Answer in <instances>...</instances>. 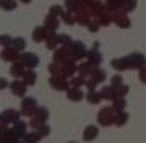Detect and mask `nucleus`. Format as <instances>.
<instances>
[{
  "label": "nucleus",
  "mask_w": 146,
  "mask_h": 143,
  "mask_svg": "<svg viewBox=\"0 0 146 143\" xmlns=\"http://www.w3.org/2000/svg\"><path fill=\"white\" fill-rule=\"evenodd\" d=\"M100 95H102V99L105 100H114L117 97V89L114 86H105V88L100 91Z\"/></svg>",
  "instance_id": "nucleus-15"
},
{
  "label": "nucleus",
  "mask_w": 146,
  "mask_h": 143,
  "mask_svg": "<svg viewBox=\"0 0 146 143\" xmlns=\"http://www.w3.org/2000/svg\"><path fill=\"white\" fill-rule=\"evenodd\" d=\"M111 21H113V18H110V16H102V18L99 19L100 26H110V24H111Z\"/></svg>",
  "instance_id": "nucleus-46"
},
{
  "label": "nucleus",
  "mask_w": 146,
  "mask_h": 143,
  "mask_svg": "<svg viewBox=\"0 0 146 143\" xmlns=\"http://www.w3.org/2000/svg\"><path fill=\"white\" fill-rule=\"evenodd\" d=\"M97 135H99V127L97 126H88V127L84 129L83 132V140H86V142H91V140L97 138Z\"/></svg>",
  "instance_id": "nucleus-17"
},
{
  "label": "nucleus",
  "mask_w": 146,
  "mask_h": 143,
  "mask_svg": "<svg viewBox=\"0 0 146 143\" xmlns=\"http://www.w3.org/2000/svg\"><path fill=\"white\" fill-rule=\"evenodd\" d=\"M62 21L65 22L67 26H73V24H76V16H73L70 11H65L62 16Z\"/></svg>",
  "instance_id": "nucleus-35"
},
{
  "label": "nucleus",
  "mask_w": 146,
  "mask_h": 143,
  "mask_svg": "<svg viewBox=\"0 0 146 143\" xmlns=\"http://www.w3.org/2000/svg\"><path fill=\"white\" fill-rule=\"evenodd\" d=\"M94 69H95V67L88 61V62L81 64V65L78 67V72H80L81 76H88V75H91V73H92V70H94Z\"/></svg>",
  "instance_id": "nucleus-24"
},
{
  "label": "nucleus",
  "mask_w": 146,
  "mask_h": 143,
  "mask_svg": "<svg viewBox=\"0 0 146 143\" xmlns=\"http://www.w3.org/2000/svg\"><path fill=\"white\" fill-rule=\"evenodd\" d=\"M44 26H46V29H48V30H51V32H56V30L59 29V18L49 13V15H48L46 18H44Z\"/></svg>",
  "instance_id": "nucleus-14"
},
{
  "label": "nucleus",
  "mask_w": 146,
  "mask_h": 143,
  "mask_svg": "<svg viewBox=\"0 0 146 143\" xmlns=\"http://www.w3.org/2000/svg\"><path fill=\"white\" fill-rule=\"evenodd\" d=\"M0 8L5 11H15L18 8V2L16 0H0Z\"/></svg>",
  "instance_id": "nucleus-25"
},
{
  "label": "nucleus",
  "mask_w": 146,
  "mask_h": 143,
  "mask_svg": "<svg viewBox=\"0 0 146 143\" xmlns=\"http://www.w3.org/2000/svg\"><path fill=\"white\" fill-rule=\"evenodd\" d=\"M91 78L94 81H97V83H103V81L106 80V75H105V72H103L102 69H97V67H95V69L92 70V73H91Z\"/></svg>",
  "instance_id": "nucleus-29"
},
{
  "label": "nucleus",
  "mask_w": 146,
  "mask_h": 143,
  "mask_svg": "<svg viewBox=\"0 0 146 143\" xmlns=\"http://www.w3.org/2000/svg\"><path fill=\"white\" fill-rule=\"evenodd\" d=\"M11 43H13V38L10 37V35H0V46H3V48H8L11 46Z\"/></svg>",
  "instance_id": "nucleus-38"
},
{
  "label": "nucleus",
  "mask_w": 146,
  "mask_h": 143,
  "mask_svg": "<svg viewBox=\"0 0 146 143\" xmlns=\"http://www.w3.org/2000/svg\"><path fill=\"white\" fill-rule=\"evenodd\" d=\"M22 3H30V2H32V0H21Z\"/></svg>",
  "instance_id": "nucleus-50"
},
{
  "label": "nucleus",
  "mask_w": 146,
  "mask_h": 143,
  "mask_svg": "<svg viewBox=\"0 0 146 143\" xmlns=\"http://www.w3.org/2000/svg\"><path fill=\"white\" fill-rule=\"evenodd\" d=\"M36 106H38V103H36L35 97H26V99H22V102H21V114L22 116L32 118L33 114L36 113Z\"/></svg>",
  "instance_id": "nucleus-1"
},
{
  "label": "nucleus",
  "mask_w": 146,
  "mask_h": 143,
  "mask_svg": "<svg viewBox=\"0 0 146 143\" xmlns=\"http://www.w3.org/2000/svg\"><path fill=\"white\" fill-rule=\"evenodd\" d=\"M59 45H62V46H72L73 45V41H72V38L67 35V33H62V35H59Z\"/></svg>",
  "instance_id": "nucleus-37"
},
{
  "label": "nucleus",
  "mask_w": 146,
  "mask_h": 143,
  "mask_svg": "<svg viewBox=\"0 0 146 143\" xmlns=\"http://www.w3.org/2000/svg\"><path fill=\"white\" fill-rule=\"evenodd\" d=\"M19 62L26 67V69H35V67L40 64V59H38L36 54H33V53H21Z\"/></svg>",
  "instance_id": "nucleus-4"
},
{
  "label": "nucleus",
  "mask_w": 146,
  "mask_h": 143,
  "mask_svg": "<svg viewBox=\"0 0 146 143\" xmlns=\"http://www.w3.org/2000/svg\"><path fill=\"white\" fill-rule=\"evenodd\" d=\"M138 76H140V81L146 84V67H141V69H140V73H138Z\"/></svg>",
  "instance_id": "nucleus-48"
},
{
  "label": "nucleus",
  "mask_w": 146,
  "mask_h": 143,
  "mask_svg": "<svg viewBox=\"0 0 146 143\" xmlns=\"http://www.w3.org/2000/svg\"><path fill=\"white\" fill-rule=\"evenodd\" d=\"M125 59H127L129 69H138L140 70L146 64V59L141 53H132V54L125 56Z\"/></svg>",
  "instance_id": "nucleus-5"
},
{
  "label": "nucleus",
  "mask_w": 146,
  "mask_h": 143,
  "mask_svg": "<svg viewBox=\"0 0 146 143\" xmlns=\"http://www.w3.org/2000/svg\"><path fill=\"white\" fill-rule=\"evenodd\" d=\"M76 22H78V24H81V26H88L89 22H91V19H89V16L76 15Z\"/></svg>",
  "instance_id": "nucleus-42"
},
{
  "label": "nucleus",
  "mask_w": 146,
  "mask_h": 143,
  "mask_svg": "<svg viewBox=\"0 0 146 143\" xmlns=\"http://www.w3.org/2000/svg\"><path fill=\"white\" fill-rule=\"evenodd\" d=\"M10 91L16 95V97H24L27 92V83L22 78H15V81L10 83Z\"/></svg>",
  "instance_id": "nucleus-3"
},
{
  "label": "nucleus",
  "mask_w": 146,
  "mask_h": 143,
  "mask_svg": "<svg viewBox=\"0 0 146 143\" xmlns=\"http://www.w3.org/2000/svg\"><path fill=\"white\" fill-rule=\"evenodd\" d=\"M116 89H117V95H122V97H124V95L129 92V86H125V84H121V86H117Z\"/></svg>",
  "instance_id": "nucleus-45"
},
{
  "label": "nucleus",
  "mask_w": 146,
  "mask_h": 143,
  "mask_svg": "<svg viewBox=\"0 0 146 143\" xmlns=\"http://www.w3.org/2000/svg\"><path fill=\"white\" fill-rule=\"evenodd\" d=\"M97 84H99V83H97V81H94L92 78H91L89 81H86V86H88V89H89V91H95Z\"/></svg>",
  "instance_id": "nucleus-47"
},
{
  "label": "nucleus",
  "mask_w": 146,
  "mask_h": 143,
  "mask_svg": "<svg viewBox=\"0 0 146 143\" xmlns=\"http://www.w3.org/2000/svg\"><path fill=\"white\" fill-rule=\"evenodd\" d=\"M22 80L27 83V86H33L36 81V73L33 72V69H27L26 73H24V76H22Z\"/></svg>",
  "instance_id": "nucleus-23"
},
{
  "label": "nucleus",
  "mask_w": 146,
  "mask_h": 143,
  "mask_svg": "<svg viewBox=\"0 0 146 143\" xmlns=\"http://www.w3.org/2000/svg\"><path fill=\"white\" fill-rule=\"evenodd\" d=\"M59 64H60V73H62L64 78L72 76V75L78 70V67L75 65V61H73L72 57L67 59V61H62V62H59Z\"/></svg>",
  "instance_id": "nucleus-7"
},
{
  "label": "nucleus",
  "mask_w": 146,
  "mask_h": 143,
  "mask_svg": "<svg viewBox=\"0 0 146 143\" xmlns=\"http://www.w3.org/2000/svg\"><path fill=\"white\" fill-rule=\"evenodd\" d=\"M127 121H129V113H125V111H117L116 116H114V124H116L117 127L124 126Z\"/></svg>",
  "instance_id": "nucleus-28"
},
{
  "label": "nucleus",
  "mask_w": 146,
  "mask_h": 143,
  "mask_svg": "<svg viewBox=\"0 0 146 143\" xmlns=\"http://www.w3.org/2000/svg\"><path fill=\"white\" fill-rule=\"evenodd\" d=\"M65 92H67V99L72 100V102H80V100L84 97L83 91H81L80 88H73V86H70Z\"/></svg>",
  "instance_id": "nucleus-13"
},
{
  "label": "nucleus",
  "mask_w": 146,
  "mask_h": 143,
  "mask_svg": "<svg viewBox=\"0 0 146 143\" xmlns=\"http://www.w3.org/2000/svg\"><path fill=\"white\" fill-rule=\"evenodd\" d=\"M125 105H127V102H125V99L122 97V95H117L116 99L113 100V108H114V111H124V108H125Z\"/></svg>",
  "instance_id": "nucleus-27"
},
{
  "label": "nucleus",
  "mask_w": 146,
  "mask_h": 143,
  "mask_svg": "<svg viewBox=\"0 0 146 143\" xmlns=\"http://www.w3.org/2000/svg\"><path fill=\"white\" fill-rule=\"evenodd\" d=\"M19 51L18 49H15L13 46H8V48H5L3 51H2V54H0V57L3 59L5 62H18L19 61Z\"/></svg>",
  "instance_id": "nucleus-10"
},
{
  "label": "nucleus",
  "mask_w": 146,
  "mask_h": 143,
  "mask_svg": "<svg viewBox=\"0 0 146 143\" xmlns=\"http://www.w3.org/2000/svg\"><path fill=\"white\" fill-rule=\"evenodd\" d=\"M65 10L70 13L78 11L80 10V0H65Z\"/></svg>",
  "instance_id": "nucleus-31"
},
{
  "label": "nucleus",
  "mask_w": 146,
  "mask_h": 143,
  "mask_svg": "<svg viewBox=\"0 0 146 143\" xmlns=\"http://www.w3.org/2000/svg\"><path fill=\"white\" fill-rule=\"evenodd\" d=\"M11 46L15 48V49H18L19 53H22L24 49H26V40H24L22 37H16V38H13Z\"/></svg>",
  "instance_id": "nucleus-30"
},
{
  "label": "nucleus",
  "mask_w": 146,
  "mask_h": 143,
  "mask_svg": "<svg viewBox=\"0 0 146 143\" xmlns=\"http://www.w3.org/2000/svg\"><path fill=\"white\" fill-rule=\"evenodd\" d=\"M70 86H73V88H81V86H86V78L84 76H75L70 80Z\"/></svg>",
  "instance_id": "nucleus-34"
},
{
  "label": "nucleus",
  "mask_w": 146,
  "mask_h": 143,
  "mask_svg": "<svg viewBox=\"0 0 146 143\" xmlns=\"http://www.w3.org/2000/svg\"><path fill=\"white\" fill-rule=\"evenodd\" d=\"M70 57H72V49L68 46L59 48L57 51L54 53V62H62V61H67Z\"/></svg>",
  "instance_id": "nucleus-12"
},
{
  "label": "nucleus",
  "mask_w": 146,
  "mask_h": 143,
  "mask_svg": "<svg viewBox=\"0 0 146 143\" xmlns=\"http://www.w3.org/2000/svg\"><path fill=\"white\" fill-rule=\"evenodd\" d=\"M111 67L117 72H124V70H129V64H127V59L122 57V59H113L111 61Z\"/></svg>",
  "instance_id": "nucleus-20"
},
{
  "label": "nucleus",
  "mask_w": 146,
  "mask_h": 143,
  "mask_svg": "<svg viewBox=\"0 0 146 143\" xmlns=\"http://www.w3.org/2000/svg\"><path fill=\"white\" fill-rule=\"evenodd\" d=\"M57 46H59V35L56 32H49V35H48V38H46V48L56 49Z\"/></svg>",
  "instance_id": "nucleus-21"
},
{
  "label": "nucleus",
  "mask_w": 146,
  "mask_h": 143,
  "mask_svg": "<svg viewBox=\"0 0 146 143\" xmlns=\"http://www.w3.org/2000/svg\"><path fill=\"white\" fill-rule=\"evenodd\" d=\"M49 13L57 16V18H62L65 11H64V7H60V5H51V7H49Z\"/></svg>",
  "instance_id": "nucleus-36"
},
{
  "label": "nucleus",
  "mask_w": 146,
  "mask_h": 143,
  "mask_svg": "<svg viewBox=\"0 0 146 143\" xmlns=\"http://www.w3.org/2000/svg\"><path fill=\"white\" fill-rule=\"evenodd\" d=\"M122 84V76L121 75H114L113 78H111V86H114V88H117V86Z\"/></svg>",
  "instance_id": "nucleus-44"
},
{
  "label": "nucleus",
  "mask_w": 146,
  "mask_h": 143,
  "mask_svg": "<svg viewBox=\"0 0 146 143\" xmlns=\"http://www.w3.org/2000/svg\"><path fill=\"white\" fill-rule=\"evenodd\" d=\"M91 15L94 16H103L105 15V11H103V7L100 3H91Z\"/></svg>",
  "instance_id": "nucleus-33"
},
{
  "label": "nucleus",
  "mask_w": 146,
  "mask_h": 143,
  "mask_svg": "<svg viewBox=\"0 0 146 143\" xmlns=\"http://www.w3.org/2000/svg\"><path fill=\"white\" fill-rule=\"evenodd\" d=\"M40 124H43V121H41L40 118H36L35 114H33V116L30 118V122H29V126H30L32 129H35V130H36V129L40 127Z\"/></svg>",
  "instance_id": "nucleus-41"
},
{
  "label": "nucleus",
  "mask_w": 146,
  "mask_h": 143,
  "mask_svg": "<svg viewBox=\"0 0 146 143\" xmlns=\"http://www.w3.org/2000/svg\"><path fill=\"white\" fill-rule=\"evenodd\" d=\"M86 57H88V61L94 67H99L100 62H102V54L99 53V49H92V51H89L88 54H86Z\"/></svg>",
  "instance_id": "nucleus-19"
},
{
  "label": "nucleus",
  "mask_w": 146,
  "mask_h": 143,
  "mask_svg": "<svg viewBox=\"0 0 146 143\" xmlns=\"http://www.w3.org/2000/svg\"><path fill=\"white\" fill-rule=\"evenodd\" d=\"M49 32H51V30H48L46 26H36L32 32V40L35 41V43H43V41H46Z\"/></svg>",
  "instance_id": "nucleus-9"
},
{
  "label": "nucleus",
  "mask_w": 146,
  "mask_h": 143,
  "mask_svg": "<svg viewBox=\"0 0 146 143\" xmlns=\"http://www.w3.org/2000/svg\"><path fill=\"white\" fill-rule=\"evenodd\" d=\"M114 116H116V111H114L113 106H105L99 111V116H97V121L102 126H111L114 124Z\"/></svg>",
  "instance_id": "nucleus-2"
},
{
  "label": "nucleus",
  "mask_w": 146,
  "mask_h": 143,
  "mask_svg": "<svg viewBox=\"0 0 146 143\" xmlns=\"http://www.w3.org/2000/svg\"><path fill=\"white\" fill-rule=\"evenodd\" d=\"M19 114H21V111H16L10 108V110H5L3 113L0 114V121L5 122V124H15L19 119Z\"/></svg>",
  "instance_id": "nucleus-11"
},
{
  "label": "nucleus",
  "mask_w": 146,
  "mask_h": 143,
  "mask_svg": "<svg viewBox=\"0 0 146 143\" xmlns=\"http://www.w3.org/2000/svg\"><path fill=\"white\" fill-rule=\"evenodd\" d=\"M38 132H40L41 137H48L49 134H51V129H49V126L46 124V122H43V124H40V127L36 129Z\"/></svg>",
  "instance_id": "nucleus-40"
},
{
  "label": "nucleus",
  "mask_w": 146,
  "mask_h": 143,
  "mask_svg": "<svg viewBox=\"0 0 146 143\" xmlns=\"http://www.w3.org/2000/svg\"><path fill=\"white\" fill-rule=\"evenodd\" d=\"M49 84H51L52 89L56 91H67L70 88V83L65 80L64 76H59V75H52L49 78Z\"/></svg>",
  "instance_id": "nucleus-6"
},
{
  "label": "nucleus",
  "mask_w": 146,
  "mask_h": 143,
  "mask_svg": "<svg viewBox=\"0 0 146 143\" xmlns=\"http://www.w3.org/2000/svg\"><path fill=\"white\" fill-rule=\"evenodd\" d=\"M70 49H72V59L73 61H80V59H83L84 56L88 54L86 46L83 45V41H73Z\"/></svg>",
  "instance_id": "nucleus-8"
},
{
  "label": "nucleus",
  "mask_w": 146,
  "mask_h": 143,
  "mask_svg": "<svg viewBox=\"0 0 146 143\" xmlns=\"http://www.w3.org/2000/svg\"><path fill=\"white\" fill-rule=\"evenodd\" d=\"M26 70H27L26 67H24V65H22V64L18 61V62H13V64H11L10 73L13 75L15 78H22V76H24V73H26Z\"/></svg>",
  "instance_id": "nucleus-18"
},
{
  "label": "nucleus",
  "mask_w": 146,
  "mask_h": 143,
  "mask_svg": "<svg viewBox=\"0 0 146 143\" xmlns=\"http://www.w3.org/2000/svg\"><path fill=\"white\" fill-rule=\"evenodd\" d=\"M27 126H29L27 122L19 121V119H18V121H16L15 124H13V127H11V129H13V132L16 134V137L22 138V137H24V135L27 134Z\"/></svg>",
  "instance_id": "nucleus-16"
},
{
  "label": "nucleus",
  "mask_w": 146,
  "mask_h": 143,
  "mask_svg": "<svg viewBox=\"0 0 146 143\" xmlns=\"http://www.w3.org/2000/svg\"><path fill=\"white\" fill-rule=\"evenodd\" d=\"M124 11L125 13H129V11H133L137 7V0H124Z\"/></svg>",
  "instance_id": "nucleus-39"
},
{
  "label": "nucleus",
  "mask_w": 146,
  "mask_h": 143,
  "mask_svg": "<svg viewBox=\"0 0 146 143\" xmlns=\"http://www.w3.org/2000/svg\"><path fill=\"white\" fill-rule=\"evenodd\" d=\"M8 80L7 78H0V91H3V89H7L8 88Z\"/></svg>",
  "instance_id": "nucleus-49"
},
{
  "label": "nucleus",
  "mask_w": 146,
  "mask_h": 143,
  "mask_svg": "<svg viewBox=\"0 0 146 143\" xmlns=\"http://www.w3.org/2000/svg\"><path fill=\"white\" fill-rule=\"evenodd\" d=\"M36 118H40L43 122L48 121V118H49V111L44 108V106H36V113H35Z\"/></svg>",
  "instance_id": "nucleus-32"
},
{
  "label": "nucleus",
  "mask_w": 146,
  "mask_h": 143,
  "mask_svg": "<svg viewBox=\"0 0 146 143\" xmlns=\"http://www.w3.org/2000/svg\"><path fill=\"white\" fill-rule=\"evenodd\" d=\"M43 138V137L40 135V132H38V130H35V129H33L32 132H27L26 135L22 137V140H24V142L26 143H32V142H40V140Z\"/></svg>",
  "instance_id": "nucleus-22"
},
{
  "label": "nucleus",
  "mask_w": 146,
  "mask_h": 143,
  "mask_svg": "<svg viewBox=\"0 0 146 143\" xmlns=\"http://www.w3.org/2000/svg\"><path fill=\"white\" fill-rule=\"evenodd\" d=\"M88 29H89V32H97V30L100 29V22L99 21H91L88 24Z\"/></svg>",
  "instance_id": "nucleus-43"
},
{
  "label": "nucleus",
  "mask_w": 146,
  "mask_h": 143,
  "mask_svg": "<svg viewBox=\"0 0 146 143\" xmlns=\"http://www.w3.org/2000/svg\"><path fill=\"white\" fill-rule=\"evenodd\" d=\"M86 99H88V102L91 103V105H97V103H100V100H102V95L97 91H89L88 94H86Z\"/></svg>",
  "instance_id": "nucleus-26"
},
{
  "label": "nucleus",
  "mask_w": 146,
  "mask_h": 143,
  "mask_svg": "<svg viewBox=\"0 0 146 143\" xmlns=\"http://www.w3.org/2000/svg\"><path fill=\"white\" fill-rule=\"evenodd\" d=\"M0 122H2V121H0Z\"/></svg>",
  "instance_id": "nucleus-51"
}]
</instances>
